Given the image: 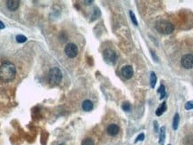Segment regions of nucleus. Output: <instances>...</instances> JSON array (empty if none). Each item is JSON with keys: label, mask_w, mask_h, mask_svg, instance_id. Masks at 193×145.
<instances>
[{"label": "nucleus", "mask_w": 193, "mask_h": 145, "mask_svg": "<svg viewBox=\"0 0 193 145\" xmlns=\"http://www.w3.org/2000/svg\"><path fill=\"white\" fill-rule=\"evenodd\" d=\"M65 54L68 57L74 58L78 54V47L73 43H69L65 47Z\"/></svg>", "instance_id": "5"}, {"label": "nucleus", "mask_w": 193, "mask_h": 145, "mask_svg": "<svg viewBox=\"0 0 193 145\" xmlns=\"http://www.w3.org/2000/svg\"><path fill=\"white\" fill-rule=\"evenodd\" d=\"M179 121H180V116L178 113H176L174 115L173 119V128L174 130H176L178 128V125H179Z\"/></svg>", "instance_id": "14"}, {"label": "nucleus", "mask_w": 193, "mask_h": 145, "mask_svg": "<svg viewBox=\"0 0 193 145\" xmlns=\"http://www.w3.org/2000/svg\"><path fill=\"white\" fill-rule=\"evenodd\" d=\"M103 57H104V60L109 64L115 63L116 59H117V55H116L115 52L111 49H106L103 53Z\"/></svg>", "instance_id": "4"}, {"label": "nucleus", "mask_w": 193, "mask_h": 145, "mask_svg": "<svg viewBox=\"0 0 193 145\" xmlns=\"http://www.w3.org/2000/svg\"><path fill=\"white\" fill-rule=\"evenodd\" d=\"M107 132L109 135L114 136L119 132V126L117 125H115V124H111V125H109L107 126Z\"/></svg>", "instance_id": "9"}, {"label": "nucleus", "mask_w": 193, "mask_h": 145, "mask_svg": "<svg viewBox=\"0 0 193 145\" xmlns=\"http://www.w3.org/2000/svg\"><path fill=\"white\" fill-rule=\"evenodd\" d=\"M62 77H63V75H62L61 70L56 67L51 68L48 71V80H49L50 84H52V85L59 84L62 80Z\"/></svg>", "instance_id": "3"}, {"label": "nucleus", "mask_w": 193, "mask_h": 145, "mask_svg": "<svg viewBox=\"0 0 193 145\" xmlns=\"http://www.w3.org/2000/svg\"><path fill=\"white\" fill-rule=\"evenodd\" d=\"M84 3H86V5H89L90 3H92V1H84Z\"/></svg>", "instance_id": "25"}, {"label": "nucleus", "mask_w": 193, "mask_h": 145, "mask_svg": "<svg viewBox=\"0 0 193 145\" xmlns=\"http://www.w3.org/2000/svg\"><path fill=\"white\" fill-rule=\"evenodd\" d=\"M184 108L186 109L187 111H191L193 109V101H190V102H187L186 104L184 106Z\"/></svg>", "instance_id": "20"}, {"label": "nucleus", "mask_w": 193, "mask_h": 145, "mask_svg": "<svg viewBox=\"0 0 193 145\" xmlns=\"http://www.w3.org/2000/svg\"><path fill=\"white\" fill-rule=\"evenodd\" d=\"M59 145H65V143H61V144H59Z\"/></svg>", "instance_id": "26"}, {"label": "nucleus", "mask_w": 193, "mask_h": 145, "mask_svg": "<svg viewBox=\"0 0 193 145\" xmlns=\"http://www.w3.org/2000/svg\"><path fill=\"white\" fill-rule=\"evenodd\" d=\"M130 16H131V19H132V20H133V24H134V25H136V26H138V20H137V19H136V16H135V14L133 13V11H130Z\"/></svg>", "instance_id": "19"}, {"label": "nucleus", "mask_w": 193, "mask_h": 145, "mask_svg": "<svg viewBox=\"0 0 193 145\" xmlns=\"http://www.w3.org/2000/svg\"><path fill=\"white\" fill-rule=\"evenodd\" d=\"M154 126H155V131H156V132H158V129H157V121H154Z\"/></svg>", "instance_id": "23"}, {"label": "nucleus", "mask_w": 193, "mask_h": 145, "mask_svg": "<svg viewBox=\"0 0 193 145\" xmlns=\"http://www.w3.org/2000/svg\"><path fill=\"white\" fill-rule=\"evenodd\" d=\"M5 29V24L0 20V29Z\"/></svg>", "instance_id": "24"}, {"label": "nucleus", "mask_w": 193, "mask_h": 145, "mask_svg": "<svg viewBox=\"0 0 193 145\" xmlns=\"http://www.w3.org/2000/svg\"><path fill=\"white\" fill-rule=\"evenodd\" d=\"M81 145H94V142L92 139L86 138L84 139L81 143Z\"/></svg>", "instance_id": "17"}, {"label": "nucleus", "mask_w": 193, "mask_h": 145, "mask_svg": "<svg viewBox=\"0 0 193 145\" xmlns=\"http://www.w3.org/2000/svg\"><path fill=\"white\" fill-rule=\"evenodd\" d=\"M156 29L158 32H160L161 34H166V35L171 34L174 29L173 24L170 21L165 20L157 21V25H156Z\"/></svg>", "instance_id": "2"}, {"label": "nucleus", "mask_w": 193, "mask_h": 145, "mask_svg": "<svg viewBox=\"0 0 193 145\" xmlns=\"http://www.w3.org/2000/svg\"><path fill=\"white\" fill-rule=\"evenodd\" d=\"M166 139V127L165 126H162L160 128L159 131V143L160 144H163L164 143V141Z\"/></svg>", "instance_id": "12"}, {"label": "nucleus", "mask_w": 193, "mask_h": 145, "mask_svg": "<svg viewBox=\"0 0 193 145\" xmlns=\"http://www.w3.org/2000/svg\"><path fill=\"white\" fill-rule=\"evenodd\" d=\"M157 93H160V99H163L165 96H166V88H165V86H163V85H161L159 87V89L157 90Z\"/></svg>", "instance_id": "16"}, {"label": "nucleus", "mask_w": 193, "mask_h": 145, "mask_svg": "<svg viewBox=\"0 0 193 145\" xmlns=\"http://www.w3.org/2000/svg\"><path fill=\"white\" fill-rule=\"evenodd\" d=\"M168 145H171V144H168Z\"/></svg>", "instance_id": "27"}, {"label": "nucleus", "mask_w": 193, "mask_h": 145, "mask_svg": "<svg viewBox=\"0 0 193 145\" xmlns=\"http://www.w3.org/2000/svg\"><path fill=\"white\" fill-rule=\"evenodd\" d=\"M166 111V102H163V103L157 108V111H156V115H157V116H161Z\"/></svg>", "instance_id": "11"}, {"label": "nucleus", "mask_w": 193, "mask_h": 145, "mask_svg": "<svg viewBox=\"0 0 193 145\" xmlns=\"http://www.w3.org/2000/svg\"><path fill=\"white\" fill-rule=\"evenodd\" d=\"M181 66L184 69L190 70L193 68V55L192 54H185L181 59Z\"/></svg>", "instance_id": "6"}, {"label": "nucleus", "mask_w": 193, "mask_h": 145, "mask_svg": "<svg viewBox=\"0 0 193 145\" xmlns=\"http://www.w3.org/2000/svg\"><path fill=\"white\" fill-rule=\"evenodd\" d=\"M144 138H145V134H140V135L136 138V141H135V143H137V142H140V141H143L144 140Z\"/></svg>", "instance_id": "22"}, {"label": "nucleus", "mask_w": 193, "mask_h": 145, "mask_svg": "<svg viewBox=\"0 0 193 145\" xmlns=\"http://www.w3.org/2000/svg\"><path fill=\"white\" fill-rule=\"evenodd\" d=\"M156 83H157V76H156L155 72H151L150 73V86L152 88L155 87Z\"/></svg>", "instance_id": "15"}, {"label": "nucleus", "mask_w": 193, "mask_h": 145, "mask_svg": "<svg viewBox=\"0 0 193 145\" xmlns=\"http://www.w3.org/2000/svg\"><path fill=\"white\" fill-rule=\"evenodd\" d=\"M82 109L85 111H89L93 109V103L91 101L89 100H85L83 102H82Z\"/></svg>", "instance_id": "10"}, {"label": "nucleus", "mask_w": 193, "mask_h": 145, "mask_svg": "<svg viewBox=\"0 0 193 145\" xmlns=\"http://www.w3.org/2000/svg\"><path fill=\"white\" fill-rule=\"evenodd\" d=\"M122 75L123 78H125L127 79H130L133 76V67L130 65L124 66L122 69Z\"/></svg>", "instance_id": "7"}, {"label": "nucleus", "mask_w": 193, "mask_h": 145, "mask_svg": "<svg viewBox=\"0 0 193 145\" xmlns=\"http://www.w3.org/2000/svg\"><path fill=\"white\" fill-rule=\"evenodd\" d=\"M7 7L10 11H15L20 7V1H18V0H8V1H7Z\"/></svg>", "instance_id": "8"}, {"label": "nucleus", "mask_w": 193, "mask_h": 145, "mask_svg": "<svg viewBox=\"0 0 193 145\" xmlns=\"http://www.w3.org/2000/svg\"><path fill=\"white\" fill-rule=\"evenodd\" d=\"M26 40V37L23 36V35H18V36H16V41H17L18 43H24Z\"/></svg>", "instance_id": "18"}, {"label": "nucleus", "mask_w": 193, "mask_h": 145, "mask_svg": "<svg viewBox=\"0 0 193 145\" xmlns=\"http://www.w3.org/2000/svg\"><path fill=\"white\" fill-rule=\"evenodd\" d=\"M123 110L125 111H131V104L129 102H124L123 106H122Z\"/></svg>", "instance_id": "21"}, {"label": "nucleus", "mask_w": 193, "mask_h": 145, "mask_svg": "<svg viewBox=\"0 0 193 145\" xmlns=\"http://www.w3.org/2000/svg\"><path fill=\"white\" fill-rule=\"evenodd\" d=\"M183 145H193V134H188L184 137Z\"/></svg>", "instance_id": "13"}, {"label": "nucleus", "mask_w": 193, "mask_h": 145, "mask_svg": "<svg viewBox=\"0 0 193 145\" xmlns=\"http://www.w3.org/2000/svg\"><path fill=\"white\" fill-rule=\"evenodd\" d=\"M16 75V69L12 62L7 61L0 66V80L2 82L12 81Z\"/></svg>", "instance_id": "1"}]
</instances>
